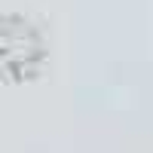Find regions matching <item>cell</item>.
I'll use <instances>...</instances> for the list:
<instances>
[{"mask_svg":"<svg viewBox=\"0 0 153 153\" xmlns=\"http://www.w3.org/2000/svg\"><path fill=\"white\" fill-rule=\"evenodd\" d=\"M49 55L43 28L22 12H0V76L9 83L34 80Z\"/></svg>","mask_w":153,"mask_h":153,"instance_id":"6da1fadb","label":"cell"}]
</instances>
